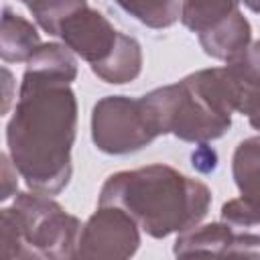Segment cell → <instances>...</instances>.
<instances>
[{
  "instance_id": "cell-1",
  "label": "cell",
  "mask_w": 260,
  "mask_h": 260,
  "mask_svg": "<svg viewBox=\"0 0 260 260\" xmlns=\"http://www.w3.org/2000/svg\"><path fill=\"white\" fill-rule=\"evenodd\" d=\"M77 65L67 47L41 45L26 61L18 104L6 128L14 169L32 191L55 195L71 179Z\"/></svg>"
},
{
  "instance_id": "cell-6",
  "label": "cell",
  "mask_w": 260,
  "mask_h": 260,
  "mask_svg": "<svg viewBox=\"0 0 260 260\" xmlns=\"http://www.w3.org/2000/svg\"><path fill=\"white\" fill-rule=\"evenodd\" d=\"M160 134L144 98L108 95L100 100L91 116V138L108 154H128L144 148Z\"/></svg>"
},
{
  "instance_id": "cell-3",
  "label": "cell",
  "mask_w": 260,
  "mask_h": 260,
  "mask_svg": "<svg viewBox=\"0 0 260 260\" xmlns=\"http://www.w3.org/2000/svg\"><path fill=\"white\" fill-rule=\"evenodd\" d=\"M160 134L187 142H209L232 126V95L223 67L203 69L142 95Z\"/></svg>"
},
{
  "instance_id": "cell-16",
  "label": "cell",
  "mask_w": 260,
  "mask_h": 260,
  "mask_svg": "<svg viewBox=\"0 0 260 260\" xmlns=\"http://www.w3.org/2000/svg\"><path fill=\"white\" fill-rule=\"evenodd\" d=\"M250 124L260 132V110H258L256 114H252V116H250Z\"/></svg>"
},
{
  "instance_id": "cell-7",
  "label": "cell",
  "mask_w": 260,
  "mask_h": 260,
  "mask_svg": "<svg viewBox=\"0 0 260 260\" xmlns=\"http://www.w3.org/2000/svg\"><path fill=\"white\" fill-rule=\"evenodd\" d=\"M138 223L118 205H98L81 225L75 258H130L140 246Z\"/></svg>"
},
{
  "instance_id": "cell-4",
  "label": "cell",
  "mask_w": 260,
  "mask_h": 260,
  "mask_svg": "<svg viewBox=\"0 0 260 260\" xmlns=\"http://www.w3.org/2000/svg\"><path fill=\"white\" fill-rule=\"evenodd\" d=\"M81 223L45 193H18L0 213L2 258H75Z\"/></svg>"
},
{
  "instance_id": "cell-9",
  "label": "cell",
  "mask_w": 260,
  "mask_h": 260,
  "mask_svg": "<svg viewBox=\"0 0 260 260\" xmlns=\"http://www.w3.org/2000/svg\"><path fill=\"white\" fill-rule=\"evenodd\" d=\"M250 32L252 30L248 20L242 16V12H238L221 24L201 32L199 43L207 55L228 63L246 51V47L250 45Z\"/></svg>"
},
{
  "instance_id": "cell-5",
  "label": "cell",
  "mask_w": 260,
  "mask_h": 260,
  "mask_svg": "<svg viewBox=\"0 0 260 260\" xmlns=\"http://www.w3.org/2000/svg\"><path fill=\"white\" fill-rule=\"evenodd\" d=\"M67 49L89 63L91 71L108 83H128L142 69V53L136 39L116 30L112 22L91 10L79 8L59 28Z\"/></svg>"
},
{
  "instance_id": "cell-8",
  "label": "cell",
  "mask_w": 260,
  "mask_h": 260,
  "mask_svg": "<svg viewBox=\"0 0 260 260\" xmlns=\"http://www.w3.org/2000/svg\"><path fill=\"white\" fill-rule=\"evenodd\" d=\"M175 256H248L260 258V238L236 232L225 221L195 225L179 234L175 246Z\"/></svg>"
},
{
  "instance_id": "cell-10",
  "label": "cell",
  "mask_w": 260,
  "mask_h": 260,
  "mask_svg": "<svg viewBox=\"0 0 260 260\" xmlns=\"http://www.w3.org/2000/svg\"><path fill=\"white\" fill-rule=\"evenodd\" d=\"M232 171L240 189V199L260 211V136L246 138L238 144Z\"/></svg>"
},
{
  "instance_id": "cell-2",
  "label": "cell",
  "mask_w": 260,
  "mask_h": 260,
  "mask_svg": "<svg viewBox=\"0 0 260 260\" xmlns=\"http://www.w3.org/2000/svg\"><path fill=\"white\" fill-rule=\"evenodd\" d=\"M211 191L169 165L120 171L106 179L98 205H118L152 238L195 228L209 209Z\"/></svg>"
},
{
  "instance_id": "cell-17",
  "label": "cell",
  "mask_w": 260,
  "mask_h": 260,
  "mask_svg": "<svg viewBox=\"0 0 260 260\" xmlns=\"http://www.w3.org/2000/svg\"><path fill=\"white\" fill-rule=\"evenodd\" d=\"M20 2H24V4H26V6H28V4H30V2H32V0H20Z\"/></svg>"
},
{
  "instance_id": "cell-13",
  "label": "cell",
  "mask_w": 260,
  "mask_h": 260,
  "mask_svg": "<svg viewBox=\"0 0 260 260\" xmlns=\"http://www.w3.org/2000/svg\"><path fill=\"white\" fill-rule=\"evenodd\" d=\"M124 12L150 28H167L181 18L185 0H114Z\"/></svg>"
},
{
  "instance_id": "cell-11",
  "label": "cell",
  "mask_w": 260,
  "mask_h": 260,
  "mask_svg": "<svg viewBox=\"0 0 260 260\" xmlns=\"http://www.w3.org/2000/svg\"><path fill=\"white\" fill-rule=\"evenodd\" d=\"M41 47V39L37 28L18 14H12L8 6H4L2 16V59L4 63H22L28 61L37 49Z\"/></svg>"
},
{
  "instance_id": "cell-14",
  "label": "cell",
  "mask_w": 260,
  "mask_h": 260,
  "mask_svg": "<svg viewBox=\"0 0 260 260\" xmlns=\"http://www.w3.org/2000/svg\"><path fill=\"white\" fill-rule=\"evenodd\" d=\"M83 6H87L85 0H32L28 10L49 35L57 37L61 24Z\"/></svg>"
},
{
  "instance_id": "cell-12",
  "label": "cell",
  "mask_w": 260,
  "mask_h": 260,
  "mask_svg": "<svg viewBox=\"0 0 260 260\" xmlns=\"http://www.w3.org/2000/svg\"><path fill=\"white\" fill-rule=\"evenodd\" d=\"M240 2L242 0H185L181 20L189 30L201 35L236 16L240 12Z\"/></svg>"
},
{
  "instance_id": "cell-15",
  "label": "cell",
  "mask_w": 260,
  "mask_h": 260,
  "mask_svg": "<svg viewBox=\"0 0 260 260\" xmlns=\"http://www.w3.org/2000/svg\"><path fill=\"white\" fill-rule=\"evenodd\" d=\"M252 12H256V14H260V0H242Z\"/></svg>"
}]
</instances>
